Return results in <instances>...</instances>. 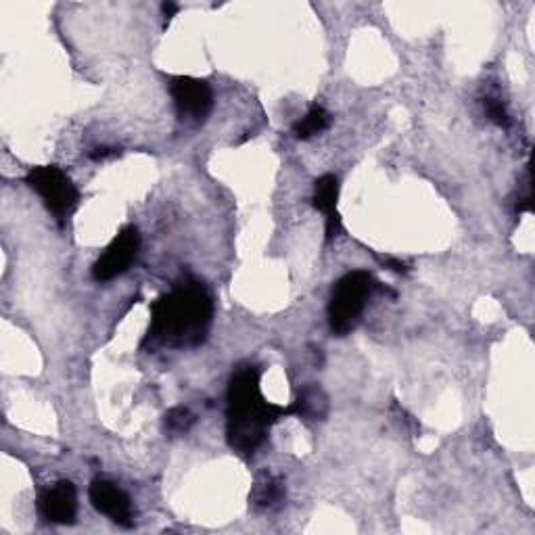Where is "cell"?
<instances>
[{
	"mask_svg": "<svg viewBox=\"0 0 535 535\" xmlns=\"http://www.w3.org/2000/svg\"><path fill=\"white\" fill-rule=\"evenodd\" d=\"M40 515L55 525H72L78 517V490L72 481H57L38 496Z\"/></svg>",
	"mask_w": 535,
	"mask_h": 535,
	"instance_id": "8",
	"label": "cell"
},
{
	"mask_svg": "<svg viewBox=\"0 0 535 535\" xmlns=\"http://www.w3.org/2000/svg\"><path fill=\"white\" fill-rule=\"evenodd\" d=\"M339 180L335 174H324L314 182L312 205L327 216V241H335L341 232V216L337 212Z\"/></svg>",
	"mask_w": 535,
	"mask_h": 535,
	"instance_id": "9",
	"label": "cell"
},
{
	"mask_svg": "<svg viewBox=\"0 0 535 535\" xmlns=\"http://www.w3.org/2000/svg\"><path fill=\"white\" fill-rule=\"evenodd\" d=\"M329 126H331L329 111L320 105H312L304 118L293 126V136L297 138V141H310V138L324 132Z\"/></svg>",
	"mask_w": 535,
	"mask_h": 535,
	"instance_id": "12",
	"label": "cell"
},
{
	"mask_svg": "<svg viewBox=\"0 0 535 535\" xmlns=\"http://www.w3.org/2000/svg\"><path fill=\"white\" fill-rule=\"evenodd\" d=\"M212 316L214 301L205 285L195 278H184L151 304V327L145 341L174 350L195 347L205 341Z\"/></svg>",
	"mask_w": 535,
	"mask_h": 535,
	"instance_id": "2",
	"label": "cell"
},
{
	"mask_svg": "<svg viewBox=\"0 0 535 535\" xmlns=\"http://www.w3.org/2000/svg\"><path fill=\"white\" fill-rule=\"evenodd\" d=\"M291 408L295 416L306 418V421H324L329 414V398L318 385H306L299 389Z\"/></svg>",
	"mask_w": 535,
	"mask_h": 535,
	"instance_id": "11",
	"label": "cell"
},
{
	"mask_svg": "<svg viewBox=\"0 0 535 535\" xmlns=\"http://www.w3.org/2000/svg\"><path fill=\"white\" fill-rule=\"evenodd\" d=\"M141 251V232L136 226H126L120 235L111 241L105 253L92 266V278L97 283H109L113 278L122 276L138 258Z\"/></svg>",
	"mask_w": 535,
	"mask_h": 535,
	"instance_id": "6",
	"label": "cell"
},
{
	"mask_svg": "<svg viewBox=\"0 0 535 535\" xmlns=\"http://www.w3.org/2000/svg\"><path fill=\"white\" fill-rule=\"evenodd\" d=\"M197 423V418L195 414L189 410V408H184V406H174L166 412L164 416V427L168 433L172 435H182V433H189L191 427Z\"/></svg>",
	"mask_w": 535,
	"mask_h": 535,
	"instance_id": "13",
	"label": "cell"
},
{
	"mask_svg": "<svg viewBox=\"0 0 535 535\" xmlns=\"http://www.w3.org/2000/svg\"><path fill=\"white\" fill-rule=\"evenodd\" d=\"M161 11H164L166 21H170L180 11V5H176V3H164V5H161Z\"/></svg>",
	"mask_w": 535,
	"mask_h": 535,
	"instance_id": "17",
	"label": "cell"
},
{
	"mask_svg": "<svg viewBox=\"0 0 535 535\" xmlns=\"http://www.w3.org/2000/svg\"><path fill=\"white\" fill-rule=\"evenodd\" d=\"M170 95L178 120L186 126H201L214 109V92L205 80L176 76L170 82Z\"/></svg>",
	"mask_w": 535,
	"mask_h": 535,
	"instance_id": "5",
	"label": "cell"
},
{
	"mask_svg": "<svg viewBox=\"0 0 535 535\" xmlns=\"http://www.w3.org/2000/svg\"><path fill=\"white\" fill-rule=\"evenodd\" d=\"M375 285V276L366 270L347 272L339 278L329 301V324L335 335L343 337L356 329Z\"/></svg>",
	"mask_w": 535,
	"mask_h": 535,
	"instance_id": "3",
	"label": "cell"
},
{
	"mask_svg": "<svg viewBox=\"0 0 535 535\" xmlns=\"http://www.w3.org/2000/svg\"><path fill=\"white\" fill-rule=\"evenodd\" d=\"M115 155H120V149H109V147H97V149H92L88 153V157L92 161H103V159H109V157H115Z\"/></svg>",
	"mask_w": 535,
	"mask_h": 535,
	"instance_id": "15",
	"label": "cell"
},
{
	"mask_svg": "<svg viewBox=\"0 0 535 535\" xmlns=\"http://www.w3.org/2000/svg\"><path fill=\"white\" fill-rule=\"evenodd\" d=\"M90 504L95 506L97 513L105 515L109 521L115 525H120L124 529L134 527V506L132 500L124 490H120L118 485L97 477L90 483Z\"/></svg>",
	"mask_w": 535,
	"mask_h": 535,
	"instance_id": "7",
	"label": "cell"
},
{
	"mask_svg": "<svg viewBox=\"0 0 535 535\" xmlns=\"http://www.w3.org/2000/svg\"><path fill=\"white\" fill-rule=\"evenodd\" d=\"M381 262L389 268V270H393V272H398V274H406L408 272V266L404 264V262H400V260H393V258H381Z\"/></svg>",
	"mask_w": 535,
	"mask_h": 535,
	"instance_id": "16",
	"label": "cell"
},
{
	"mask_svg": "<svg viewBox=\"0 0 535 535\" xmlns=\"http://www.w3.org/2000/svg\"><path fill=\"white\" fill-rule=\"evenodd\" d=\"M32 191L38 193L44 207L63 224L76 212L80 203V191L61 168L57 166H38L23 178Z\"/></svg>",
	"mask_w": 535,
	"mask_h": 535,
	"instance_id": "4",
	"label": "cell"
},
{
	"mask_svg": "<svg viewBox=\"0 0 535 535\" xmlns=\"http://www.w3.org/2000/svg\"><path fill=\"white\" fill-rule=\"evenodd\" d=\"M287 498L285 483L281 477H276L274 473H260L255 479L251 494H249V504L258 510H274L283 504Z\"/></svg>",
	"mask_w": 535,
	"mask_h": 535,
	"instance_id": "10",
	"label": "cell"
},
{
	"mask_svg": "<svg viewBox=\"0 0 535 535\" xmlns=\"http://www.w3.org/2000/svg\"><path fill=\"white\" fill-rule=\"evenodd\" d=\"M262 372L245 366L230 379L226 393V439L239 456L249 458L264 444L268 431L285 416H293L291 406L270 404L260 389Z\"/></svg>",
	"mask_w": 535,
	"mask_h": 535,
	"instance_id": "1",
	"label": "cell"
},
{
	"mask_svg": "<svg viewBox=\"0 0 535 535\" xmlns=\"http://www.w3.org/2000/svg\"><path fill=\"white\" fill-rule=\"evenodd\" d=\"M483 111L487 115V120L494 122L496 126L508 130L510 124H513V120H510V113L506 109V105L500 101V99H494V97H485L483 99Z\"/></svg>",
	"mask_w": 535,
	"mask_h": 535,
	"instance_id": "14",
	"label": "cell"
}]
</instances>
